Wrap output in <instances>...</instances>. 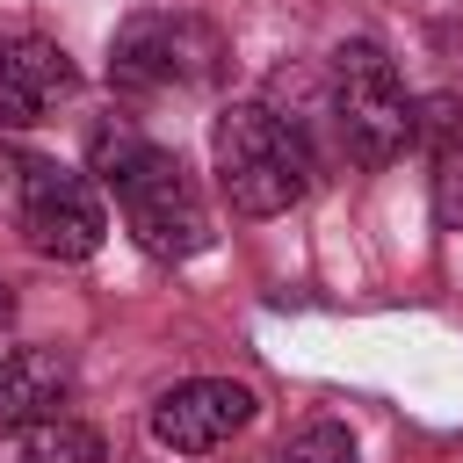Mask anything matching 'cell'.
I'll use <instances>...</instances> for the list:
<instances>
[{
	"mask_svg": "<svg viewBox=\"0 0 463 463\" xmlns=\"http://www.w3.org/2000/svg\"><path fill=\"white\" fill-rule=\"evenodd\" d=\"M333 123H340V145L354 166H391L405 145H412V94L391 65L383 43L369 36H347L333 51Z\"/></svg>",
	"mask_w": 463,
	"mask_h": 463,
	"instance_id": "cell-4",
	"label": "cell"
},
{
	"mask_svg": "<svg viewBox=\"0 0 463 463\" xmlns=\"http://www.w3.org/2000/svg\"><path fill=\"white\" fill-rule=\"evenodd\" d=\"M72 94H80L72 58H65L51 36L0 22V130H36V123H51Z\"/></svg>",
	"mask_w": 463,
	"mask_h": 463,
	"instance_id": "cell-6",
	"label": "cell"
},
{
	"mask_svg": "<svg viewBox=\"0 0 463 463\" xmlns=\"http://www.w3.org/2000/svg\"><path fill=\"white\" fill-rule=\"evenodd\" d=\"M7 318H14V297H7V289H0V326H7Z\"/></svg>",
	"mask_w": 463,
	"mask_h": 463,
	"instance_id": "cell-12",
	"label": "cell"
},
{
	"mask_svg": "<svg viewBox=\"0 0 463 463\" xmlns=\"http://www.w3.org/2000/svg\"><path fill=\"white\" fill-rule=\"evenodd\" d=\"M72 405V354L65 347H7L0 354V427H43Z\"/></svg>",
	"mask_w": 463,
	"mask_h": 463,
	"instance_id": "cell-8",
	"label": "cell"
},
{
	"mask_svg": "<svg viewBox=\"0 0 463 463\" xmlns=\"http://www.w3.org/2000/svg\"><path fill=\"white\" fill-rule=\"evenodd\" d=\"M14 224L43 260H94L109 239V210L87 174L58 159H22L14 166Z\"/></svg>",
	"mask_w": 463,
	"mask_h": 463,
	"instance_id": "cell-5",
	"label": "cell"
},
{
	"mask_svg": "<svg viewBox=\"0 0 463 463\" xmlns=\"http://www.w3.org/2000/svg\"><path fill=\"white\" fill-rule=\"evenodd\" d=\"M210 166L239 217H282L311 188V145L268 101H224L210 123Z\"/></svg>",
	"mask_w": 463,
	"mask_h": 463,
	"instance_id": "cell-2",
	"label": "cell"
},
{
	"mask_svg": "<svg viewBox=\"0 0 463 463\" xmlns=\"http://www.w3.org/2000/svg\"><path fill=\"white\" fill-rule=\"evenodd\" d=\"M101 434L80 427V420H43V427H22V463H101Z\"/></svg>",
	"mask_w": 463,
	"mask_h": 463,
	"instance_id": "cell-9",
	"label": "cell"
},
{
	"mask_svg": "<svg viewBox=\"0 0 463 463\" xmlns=\"http://www.w3.org/2000/svg\"><path fill=\"white\" fill-rule=\"evenodd\" d=\"M224 72L217 22L188 7H137L109 36V87L116 94H166V87H210Z\"/></svg>",
	"mask_w": 463,
	"mask_h": 463,
	"instance_id": "cell-3",
	"label": "cell"
},
{
	"mask_svg": "<svg viewBox=\"0 0 463 463\" xmlns=\"http://www.w3.org/2000/svg\"><path fill=\"white\" fill-rule=\"evenodd\" d=\"M87 159H94V174L109 181L130 239H137L152 260H195V253H210L217 224H210V203H203L195 174H188L166 145H152L130 116H109V123L87 137Z\"/></svg>",
	"mask_w": 463,
	"mask_h": 463,
	"instance_id": "cell-1",
	"label": "cell"
},
{
	"mask_svg": "<svg viewBox=\"0 0 463 463\" xmlns=\"http://www.w3.org/2000/svg\"><path fill=\"white\" fill-rule=\"evenodd\" d=\"M434 217L441 232H463V130H449V145L434 152Z\"/></svg>",
	"mask_w": 463,
	"mask_h": 463,
	"instance_id": "cell-11",
	"label": "cell"
},
{
	"mask_svg": "<svg viewBox=\"0 0 463 463\" xmlns=\"http://www.w3.org/2000/svg\"><path fill=\"white\" fill-rule=\"evenodd\" d=\"M253 412H260V398H253L246 383H232V376H188V383H174V391L152 405V441L174 449V456H210V449H224Z\"/></svg>",
	"mask_w": 463,
	"mask_h": 463,
	"instance_id": "cell-7",
	"label": "cell"
},
{
	"mask_svg": "<svg viewBox=\"0 0 463 463\" xmlns=\"http://www.w3.org/2000/svg\"><path fill=\"white\" fill-rule=\"evenodd\" d=\"M268 463H362V456H354V434H347L340 420H311V427H297Z\"/></svg>",
	"mask_w": 463,
	"mask_h": 463,
	"instance_id": "cell-10",
	"label": "cell"
}]
</instances>
